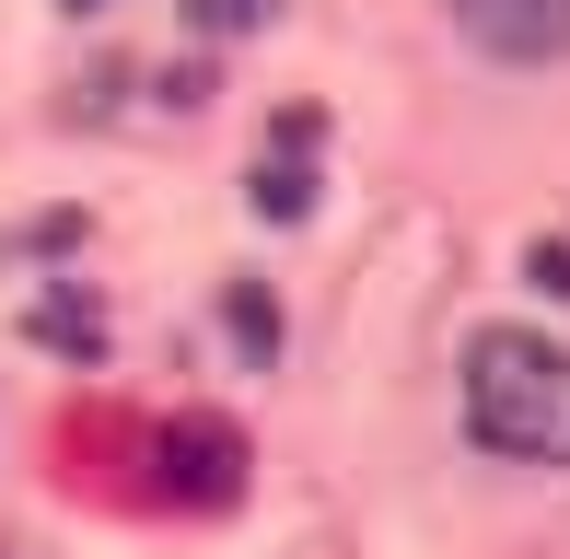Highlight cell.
I'll list each match as a JSON object with an SVG mask.
<instances>
[{"label":"cell","instance_id":"cell-1","mask_svg":"<svg viewBox=\"0 0 570 559\" xmlns=\"http://www.w3.org/2000/svg\"><path fill=\"white\" fill-rule=\"evenodd\" d=\"M465 443L501 467L570 478V339L548 326H478L465 339Z\"/></svg>","mask_w":570,"mask_h":559},{"label":"cell","instance_id":"cell-2","mask_svg":"<svg viewBox=\"0 0 570 559\" xmlns=\"http://www.w3.org/2000/svg\"><path fill=\"white\" fill-rule=\"evenodd\" d=\"M443 12L478 59H512V70L570 59V0H443Z\"/></svg>","mask_w":570,"mask_h":559},{"label":"cell","instance_id":"cell-3","mask_svg":"<svg viewBox=\"0 0 570 559\" xmlns=\"http://www.w3.org/2000/svg\"><path fill=\"white\" fill-rule=\"evenodd\" d=\"M164 454H175V478H164L175 501H210V513H222V501L245 490V443H233L222 420H175V431H164Z\"/></svg>","mask_w":570,"mask_h":559},{"label":"cell","instance_id":"cell-4","mask_svg":"<svg viewBox=\"0 0 570 559\" xmlns=\"http://www.w3.org/2000/svg\"><path fill=\"white\" fill-rule=\"evenodd\" d=\"M187 12H198V23H210V36H256V23H268V12H279V0H187Z\"/></svg>","mask_w":570,"mask_h":559},{"label":"cell","instance_id":"cell-5","mask_svg":"<svg viewBox=\"0 0 570 559\" xmlns=\"http://www.w3.org/2000/svg\"><path fill=\"white\" fill-rule=\"evenodd\" d=\"M70 12H94V0H70Z\"/></svg>","mask_w":570,"mask_h":559}]
</instances>
